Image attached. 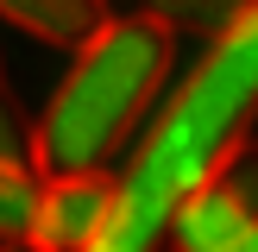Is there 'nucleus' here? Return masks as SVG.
Wrapping results in <instances>:
<instances>
[{
    "instance_id": "obj_1",
    "label": "nucleus",
    "mask_w": 258,
    "mask_h": 252,
    "mask_svg": "<svg viewBox=\"0 0 258 252\" xmlns=\"http://www.w3.org/2000/svg\"><path fill=\"white\" fill-rule=\"evenodd\" d=\"M258 120V0L208 38V57L176 82L164 113L151 120L133 170L113 183V214L95 252H145L164 239L176 202L221 170V158Z\"/></svg>"
},
{
    "instance_id": "obj_2",
    "label": "nucleus",
    "mask_w": 258,
    "mask_h": 252,
    "mask_svg": "<svg viewBox=\"0 0 258 252\" xmlns=\"http://www.w3.org/2000/svg\"><path fill=\"white\" fill-rule=\"evenodd\" d=\"M164 76H170V32L151 13H126V19L107 13L76 44L70 76L32 126V170H101L126 145L139 113L158 101Z\"/></svg>"
},
{
    "instance_id": "obj_3",
    "label": "nucleus",
    "mask_w": 258,
    "mask_h": 252,
    "mask_svg": "<svg viewBox=\"0 0 258 252\" xmlns=\"http://www.w3.org/2000/svg\"><path fill=\"white\" fill-rule=\"evenodd\" d=\"M107 214H113V176H107V164H101V170L38 176V202H32L25 246H38V252H95Z\"/></svg>"
},
{
    "instance_id": "obj_4",
    "label": "nucleus",
    "mask_w": 258,
    "mask_h": 252,
    "mask_svg": "<svg viewBox=\"0 0 258 252\" xmlns=\"http://www.w3.org/2000/svg\"><path fill=\"white\" fill-rule=\"evenodd\" d=\"M164 233L183 252H258V214H246L221 183H196L183 202H176L170 227Z\"/></svg>"
},
{
    "instance_id": "obj_5",
    "label": "nucleus",
    "mask_w": 258,
    "mask_h": 252,
    "mask_svg": "<svg viewBox=\"0 0 258 252\" xmlns=\"http://www.w3.org/2000/svg\"><path fill=\"white\" fill-rule=\"evenodd\" d=\"M0 19L32 32L38 44L76 50L101 19H107V0H0Z\"/></svg>"
},
{
    "instance_id": "obj_6",
    "label": "nucleus",
    "mask_w": 258,
    "mask_h": 252,
    "mask_svg": "<svg viewBox=\"0 0 258 252\" xmlns=\"http://www.w3.org/2000/svg\"><path fill=\"white\" fill-rule=\"evenodd\" d=\"M246 7L252 0H145V13L164 32H196V38H221Z\"/></svg>"
},
{
    "instance_id": "obj_7",
    "label": "nucleus",
    "mask_w": 258,
    "mask_h": 252,
    "mask_svg": "<svg viewBox=\"0 0 258 252\" xmlns=\"http://www.w3.org/2000/svg\"><path fill=\"white\" fill-rule=\"evenodd\" d=\"M38 202V170L32 164H0V239H25Z\"/></svg>"
},
{
    "instance_id": "obj_8",
    "label": "nucleus",
    "mask_w": 258,
    "mask_h": 252,
    "mask_svg": "<svg viewBox=\"0 0 258 252\" xmlns=\"http://www.w3.org/2000/svg\"><path fill=\"white\" fill-rule=\"evenodd\" d=\"M214 183H221V189H227V196H233L246 214H258V139H252V133H246V139H239V145L221 158Z\"/></svg>"
},
{
    "instance_id": "obj_9",
    "label": "nucleus",
    "mask_w": 258,
    "mask_h": 252,
    "mask_svg": "<svg viewBox=\"0 0 258 252\" xmlns=\"http://www.w3.org/2000/svg\"><path fill=\"white\" fill-rule=\"evenodd\" d=\"M0 164H32V133L19 120V95H13L7 70H0Z\"/></svg>"
}]
</instances>
